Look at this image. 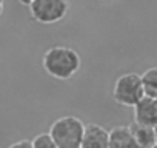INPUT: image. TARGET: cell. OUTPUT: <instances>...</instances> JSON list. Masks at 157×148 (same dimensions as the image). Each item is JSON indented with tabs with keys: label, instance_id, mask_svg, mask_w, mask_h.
I'll return each mask as SVG.
<instances>
[{
	"label": "cell",
	"instance_id": "14",
	"mask_svg": "<svg viewBox=\"0 0 157 148\" xmlns=\"http://www.w3.org/2000/svg\"><path fill=\"white\" fill-rule=\"evenodd\" d=\"M154 137H155V145H157V125L154 127Z\"/></svg>",
	"mask_w": 157,
	"mask_h": 148
},
{
	"label": "cell",
	"instance_id": "16",
	"mask_svg": "<svg viewBox=\"0 0 157 148\" xmlns=\"http://www.w3.org/2000/svg\"><path fill=\"white\" fill-rule=\"evenodd\" d=\"M77 148H80V146H77Z\"/></svg>",
	"mask_w": 157,
	"mask_h": 148
},
{
	"label": "cell",
	"instance_id": "11",
	"mask_svg": "<svg viewBox=\"0 0 157 148\" xmlns=\"http://www.w3.org/2000/svg\"><path fill=\"white\" fill-rule=\"evenodd\" d=\"M8 148H33V145H31V140L23 139V140H17V142L11 143Z\"/></svg>",
	"mask_w": 157,
	"mask_h": 148
},
{
	"label": "cell",
	"instance_id": "2",
	"mask_svg": "<svg viewBox=\"0 0 157 148\" xmlns=\"http://www.w3.org/2000/svg\"><path fill=\"white\" fill-rule=\"evenodd\" d=\"M85 123L75 116H63L52 122L49 136L56 142L57 148H77L80 146Z\"/></svg>",
	"mask_w": 157,
	"mask_h": 148
},
{
	"label": "cell",
	"instance_id": "4",
	"mask_svg": "<svg viewBox=\"0 0 157 148\" xmlns=\"http://www.w3.org/2000/svg\"><path fill=\"white\" fill-rule=\"evenodd\" d=\"M33 20L42 25H54L63 20L69 11L68 0H34L28 6Z\"/></svg>",
	"mask_w": 157,
	"mask_h": 148
},
{
	"label": "cell",
	"instance_id": "7",
	"mask_svg": "<svg viewBox=\"0 0 157 148\" xmlns=\"http://www.w3.org/2000/svg\"><path fill=\"white\" fill-rule=\"evenodd\" d=\"M136 148H152L155 145V137H154V128L139 125V123H131L129 125Z\"/></svg>",
	"mask_w": 157,
	"mask_h": 148
},
{
	"label": "cell",
	"instance_id": "9",
	"mask_svg": "<svg viewBox=\"0 0 157 148\" xmlns=\"http://www.w3.org/2000/svg\"><path fill=\"white\" fill-rule=\"evenodd\" d=\"M142 87L145 97H151L157 100V66L148 68L143 74H140Z\"/></svg>",
	"mask_w": 157,
	"mask_h": 148
},
{
	"label": "cell",
	"instance_id": "5",
	"mask_svg": "<svg viewBox=\"0 0 157 148\" xmlns=\"http://www.w3.org/2000/svg\"><path fill=\"white\" fill-rule=\"evenodd\" d=\"M134 122L154 128L157 125V100L151 97L140 99L134 107Z\"/></svg>",
	"mask_w": 157,
	"mask_h": 148
},
{
	"label": "cell",
	"instance_id": "6",
	"mask_svg": "<svg viewBox=\"0 0 157 148\" xmlns=\"http://www.w3.org/2000/svg\"><path fill=\"white\" fill-rule=\"evenodd\" d=\"M80 148H109L108 131L97 123L85 125Z\"/></svg>",
	"mask_w": 157,
	"mask_h": 148
},
{
	"label": "cell",
	"instance_id": "1",
	"mask_svg": "<svg viewBox=\"0 0 157 148\" xmlns=\"http://www.w3.org/2000/svg\"><path fill=\"white\" fill-rule=\"evenodd\" d=\"M42 65L51 77L68 80L80 69L82 60L74 48L66 45H54L43 54Z\"/></svg>",
	"mask_w": 157,
	"mask_h": 148
},
{
	"label": "cell",
	"instance_id": "12",
	"mask_svg": "<svg viewBox=\"0 0 157 148\" xmlns=\"http://www.w3.org/2000/svg\"><path fill=\"white\" fill-rule=\"evenodd\" d=\"M17 2H19V3H22V5H25V6H29V5L34 2V0H17Z\"/></svg>",
	"mask_w": 157,
	"mask_h": 148
},
{
	"label": "cell",
	"instance_id": "13",
	"mask_svg": "<svg viewBox=\"0 0 157 148\" xmlns=\"http://www.w3.org/2000/svg\"><path fill=\"white\" fill-rule=\"evenodd\" d=\"M3 10H5V0H0V16L3 14Z\"/></svg>",
	"mask_w": 157,
	"mask_h": 148
},
{
	"label": "cell",
	"instance_id": "15",
	"mask_svg": "<svg viewBox=\"0 0 157 148\" xmlns=\"http://www.w3.org/2000/svg\"><path fill=\"white\" fill-rule=\"evenodd\" d=\"M152 148H157V145H154V146H152Z\"/></svg>",
	"mask_w": 157,
	"mask_h": 148
},
{
	"label": "cell",
	"instance_id": "3",
	"mask_svg": "<svg viewBox=\"0 0 157 148\" xmlns=\"http://www.w3.org/2000/svg\"><path fill=\"white\" fill-rule=\"evenodd\" d=\"M113 97L119 105L132 108L140 99L145 97L140 74H137V72L122 74L114 84Z\"/></svg>",
	"mask_w": 157,
	"mask_h": 148
},
{
	"label": "cell",
	"instance_id": "8",
	"mask_svg": "<svg viewBox=\"0 0 157 148\" xmlns=\"http://www.w3.org/2000/svg\"><path fill=\"white\" fill-rule=\"evenodd\" d=\"M109 148H136L129 127H114L108 131Z\"/></svg>",
	"mask_w": 157,
	"mask_h": 148
},
{
	"label": "cell",
	"instance_id": "10",
	"mask_svg": "<svg viewBox=\"0 0 157 148\" xmlns=\"http://www.w3.org/2000/svg\"><path fill=\"white\" fill-rule=\"evenodd\" d=\"M33 148H57L56 142L49 136V133H40L31 140Z\"/></svg>",
	"mask_w": 157,
	"mask_h": 148
}]
</instances>
